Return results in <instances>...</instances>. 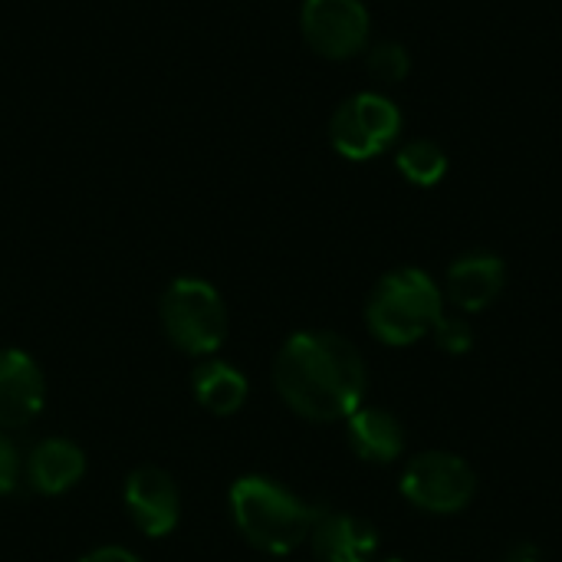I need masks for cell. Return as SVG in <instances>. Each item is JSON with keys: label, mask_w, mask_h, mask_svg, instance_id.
Returning <instances> with one entry per match:
<instances>
[{"label": "cell", "mask_w": 562, "mask_h": 562, "mask_svg": "<svg viewBox=\"0 0 562 562\" xmlns=\"http://www.w3.org/2000/svg\"><path fill=\"white\" fill-rule=\"evenodd\" d=\"M379 562H402V560H395V557H392V560H379Z\"/></svg>", "instance_id": "21"}, {"label": "cell", "mask_w": 562, "mask_h": 562, "mask_svg": "<svg viewBox=\"0 0 562 562\" xmlns=\"http://www.w3.org/2000/svg\"><path fill=\"white\" fill-rule=\"evenodd\" d=\"M125 507L145 537H165L178 524V487L161 468H138L125 481Z\"/></svg>", "instance_id": "8"}, {"label": "cell", "mask_w": 562, "mask_h": 562, "mask_svg": "<svg viewBox=\"0 0 562 562\" xmlns=\"http://www.w3.org/2000/svg\"><path fill=\"white\" fill-rule=\"evenodd\" d=\"M20 481V454L10 438L0 435V497H7Z\"/></svg>", "instance_id": "18"}, {"label": "cell", "mask_w": 562, "mask_h": 562, "mask_svg": "<svg viewBox=\"0 0 562 562\" xmlns=\"http://www.w3.org/2000/svg\"><path fill=\"white\" fill-rule=\"evenodd\" d=\"M349 445L369 464H392L405 451V431L395 415L382 408H359L349 418Z\"/></svg>", "instance_id": "13"}, {"label": "cell", "mask_w": 562, "mask_h": 562, "mask_svg": "<svg viewBox=\"0 0 562 562\" xmlns=\"http://www.w3.org/2000/svg\"><path fill=\"white\" fill-rule=\"evenodd\" d=\"M300 26L306 43L326 59H349L369 43V10L362 0H306Z\"/></svg>", "instance_id": "7"}, {"label": "cell", "mask_w": 562, "mask_h": 562, "mask_svg": "<svg viewBox=\"0 0 562 562\" xmlns=\"http://www.w3.org/2000/svg\"><path fill=\"white\" fill-rule=\"evenodd\" d=\"M445 316V296L435 280L418 270L405 267L389 273L369 296L366 319L375 339L385 346H412L435 333Z\"/></svg>", "instance_id": "3"}, {"label": "cell", "mask_w": 562, "mask_h": 562, "mask_svg": "<svg viewBox=\"0 0 562 562\" xmlns=\"http://www.w3.org/2000/svg\"><path fill=\"white\" fill-rule=\"evenodd\" d=\"M395 165L418 188H431V184H438L448 175V155H445V148L435 145V142H428V138H415V142L402 145L398 155H395Z\"/></svg>", "instance_id": "15"}, {"label": "cell", "mask_w": 562, "mask_h": 562, "mask_svg": "<svg viewBox=\"0 0 562 562\" xmlns=\"http://www.w3.org/2000/svg\"><path fill=\"white\" fill-rule=\"evenodd\" d=\"M46 402V382L40 366L20 352H0V428H23L30 425Z\"/></svg>", "instance_id": "9"}, {"label": "cell", "mask_w": 562, "mask_h": 562, "mask_svg": "<svg viewBox=\"0 0 562 562\" xmlns=\"http://www.w3.org/2000/svg\"><path fill=\"white\" fill-rule=\"evenodd\" d=\"M477 491L471 464L448 451H428L408 461L402 474V497L425 514H461Z\"/></svg>", "instance_id": "6"}, {"label": "cell", "mask_w": 562, "mask_h": 562, "mask_svg": "<svg viewBox=\"0 0 562 562\" xmlns=\"http://www.w3.org/2000/svg\"><path fill=\"white\" fill-rule=\"evenodd\" d=\"M86 474V458L72 441L63 438H49L40 441L30 458H26V481L36 494L56 497L63 491H69L79 477Z\"/></svg>", "instance_id": "12"}, {"label": "cell", "mask_w": 562, "mask_h": 562, "mask_svg": "<svg viewBox=\"0 0 562 562\" xmlns=\"http://www.w3.org/2000/svg\"><path fill=\"white\" fill-rule=\"evenodd\" d=\"M310 540L319 562H372L379 550L375 527L352 514H316Z\"/></svg>", "instance_id": "10"}, {"label": "cell", "mask_w": 562, "mask_h": 562, "mask_svg": "<svg viewBox=\"0 0 562 562\" xmlns=\"http://www.w3.org/2000/svg\"><path fill=\"white\" fill-rule=\"evenodd\" d=\"M280 398L310 422H342L362 408L369 375L356 346L336 333H296L273 362Z\"/></svg>", "instance_id": "1"}, {"label": "cell", "mask_w": 562, "mask_h": 562, "mask_svg": "<svg viewBox=\"0 0 562 562\" xmlns=\"http://www.w3.org/2000/svg\"><path fill=\"white\" fill-rule=\"evenodd\" d=\"M366 66H369V72H372L375 79H382V82H398V79L408 76L412 56H408V49H405L402 43L385 40V43H375V46L369 49Z\"/></svg>", "instance_id": "16"}, {"label": "cell", "mask_w": 562, "mask_h": 562, "mask_svg": "<svg viewBox=\"0 0 562 562\" xmlns=\"http://www.w3.org/2000/svg\"><path fill=\"white\" fill-rule=\"evenodd\" d=\"M82 562H142L138 557H132L128 550H119V547H105V550H95L89 553Z\"/></svg>", "instance_id": "19"}, {"label": "cell", "mask_w": 562, "mask_h": 562, "mask_svg": "<svg viewBox=\"0 0 562 562\" xmlns=\"http://www.w3.org/2000/svg\"><path fill=\"white\" fill-rule=\"evenodd\" d=\"M194 395L214 415H234L247 402V379L227 362H204L194 372Z\"/></svg>", "instance_id": "14"}, {"label": "cell", "mask_w": 562, "mask_h": 562, "mask_svg": "<svg viewBox=\"0 0 562 562\" xmlns=\"http://www.w3.org/2000/svg\"><path fill=\"white\" fill-rule=\"evenodd\" d=\"M504 280H507V270L501 257L468 254L454 260L448 270V300L464 313H481L501 296Z\"/></svg>", "instance_id": "11"}, {"label": "cell", "mask_w": 562, "mask_h": 562, "mask_svg": "<svg viewBox=\"0 0 562 562\" xmlns=\"http://www.w3.org/2000/svg\"><path fill=\"white\" fill-rule=\"evenodd\" d=\"M398 128H402V112L392 99L379 92H359L333 112L329 142L342 158L369 161L398 138Z\"/></svg>", "instance_id": "5"}, {"label": "cell", "mask_w": 562, "mask_h": 562, "mask_svg": "<svg viewBox=\"0 0 562 562\" xmlns=\"http://www.w3.org/2000/svg\"><path fill=\"white\" fill-rule=\"evenodd\" d=\"M161 326L178 349L211 356L227 339V310L211 283L181 277L161 296Z\"/></svg>", "instance_id": "4"}, {"label": "cell", "mask_w": 562, "mask_h": 562, "mask_svg": "<svg viewBox=\"0 0 562 562\" xmlns=\"http://www.w3.org/2000/svg\"><path fill=\"white\" fill-rule=\"evenodd\" d=\"M231 514L247 543L273 557L296 550L316 520L313 507L267 477H240L231 487Z\"/></svg>", "instance_id": "2"}, {"label": "cell", "mask_w": 562, "mask_h": 562, "mask_svg": "<svg viewBox=\"0 0 562 562\" xmlns=\"http://www.w3.org/2000/svg\"><path fill=\"white\" fill-rule=\"evenodd\" d=\"M507 562H540V550H537L533 543H517V547L510 550Z\"/></svg>", "instance_id": "20"}, {"label": "cell", "mask_w": 562, "mask_h": 562, "mask_svg": "<svg viewBox=\"0 0 562 562\" xmlns=\"http://www.w3.org/2000/svg\"><path fill=\"white\" fill-rule=\"evenodd\" d=\"M435 342L441 352L448 356H464L471 352L474 346V333L464 319H454V316H441V323L435 326Z\"/></svg>", "instance_id": "17"}]
</instances>
